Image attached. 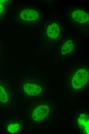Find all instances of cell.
I'll return each mask as SVG.
<instances>
[{"label": "cell", "mask_w": 89, "mask_h": 134, "mask_svg": "<svg viewBox=\"0 0 89 134\" xmlns=\"http://www.w3.org/2000/svg\"><path fill=\"white\" fill-rule=\"evenodd\" d=\"M53 104L41 103L37 104L32 110L31 113L32 119L38 121H42L53 113Z\"/></svg>", "instance_id": "6da1fadb"}, {"label": "cell", "mask_w": 89, "mask_h": 134, "mask_svg": "<svg viewBox=\"0 0 89 134\" xmlns=\"http://www.w3.org/2000/svg\"><path fill=\"white\" fill-rule=\"evenodd\" d=\"M88 72L87 70L81 68L77 70L72 75L71 79V86L76 90L83 88L88 81Z\"/></svg>", "instance_id": "7a4b0ae2"}, {"label": "cell", "mask_w": 89, "mask_h": 134, "mask_svg": "<svg viewBox=\"0 0 89 134\" xmlns=\"http://www.w3.org/2000/svg\"><path fill=\"white\" fill-rule=\"evenodd\" d=\"M42 84L39 81H27L24 83L23 88L27 94L31 96L40 94L42 91Z\"/></svg>", "instance_id": "3957f363"}, {"label": "cell", "mask_w": 89, "mask_h": 134, "mask_svg": "<svg viewBox=\"0 0 89 134\" xmlns=\"http://www.w3.org/2000/svg\"><path fill=\"white\" fill-rule=\"evenodd\" d=\"M21 19L24 21H28L36 20L39 18V14L37 10L32 9H24L19 14Z\"/></svg>", "instance_id": "277c9868"}, {"label": "cell", "mask_w": 89, "mask_h": 134, "mask_svg": "<svg viewBox=\"0 0 89 134\" xmlns=\"http://www.w3.org/2000/svg\"><path fill=\"white\" fill-rule=\"evenodd\" d=\"M71 15L73 20L79 23H85L89 21L88 14L82 10H74L72 12Z\"/></svg>", "instance_id": "5b68a950"}, {"label": "cell", "mask_w": 89, "mask_h": 134, "mask_svg": "<svg viewBox=\"0 0 89 134\" xmlns=\"http://www.w3.org/2000/svg\"><path fill=\"white\" fill-rule=\"evenodd\" d=\"M60 32L59 25L56 23H54L48 26L46 29V34L49 38L55 39L58 38Z\"/></svg>", "instance_id": "8992f818"}, {"label": "cell", "mask_w": 89, "mask_h": 134, "mask_svg": "<svg viewBox=\"0 0 89 134\" xmlns=\"http://www.w3.org/2000/svg\"><path fill=\"white\" fill-rule=\"evenodd\" d=\"M77 123L80 129L83 131L88 130V116L85 113H81L77 117Z\"/></svg>", "instance_id": "52a82bcc"}, {"label": "cell", "mask_w": 89, "mask_h": 134, "mask_svg": "<svg viewBox=\"0 0 89 134\" xmlns=\"http://www.w3.org/2000/svg\"><path fill=\"white\" fill-rule=\"evenodd\" d=\"M74 46L73 41L70 39L65 40L62 47L61 53L63 54H66L71 53L74 49Z\"/></svg>", "instance_id": "ba28073f"}, {"label": "cell", "mask_w": 89, "mask_h": 134, "mask_svg": "<svg viewBox=\"0 0 89 134\" xmlns=\"http://www.w3.org/2000/svg\"><path fill=\"white\" fill-rule=\"evenodd\" d=\"M21 129V125L18 121H14L9 123L7 125V130L12 133H18Z\"/></svg>", "instance_id": "9c48e42d"}, {"label": "cell", "mask_w": 89, "mask_h": 134, "mask_svg": "<svg viewBox=\"0 0 89 134\" xmlns=\"http://www.w3.org/2000/svg\"><path fill=\"white\" fill-rule=\"evenodd\" d=\"M9 98L7 92L3 87L0 85V102L3 103H6Z\"/></svg>", "instance_id": "30bf717a"}, {"label": "cell", "mask_w": 89, "mask_h": 134, "mask_svg": "<svg viewBox=\"0 0 89 134\" xmlns=\"http://www.w3.org/2000/svg\"><path fill=\"white\" fill-rule=\"evenodd\" d=\"M7 0H0V15L2 13L4 9L5 4Z\"/></svg>", "instance_id": "8fae6325"}]
</instances>
